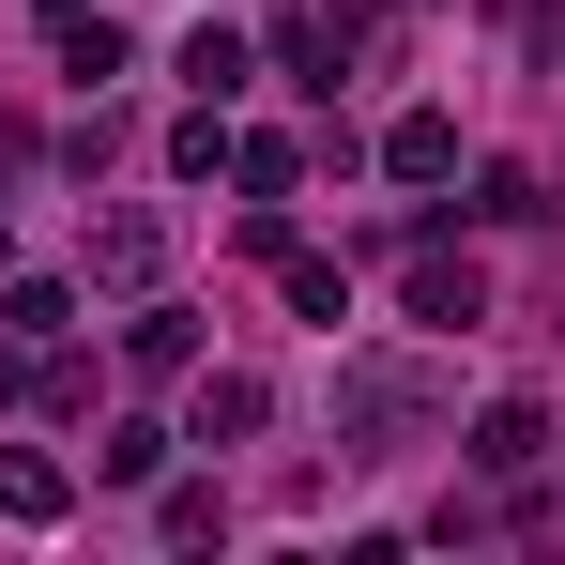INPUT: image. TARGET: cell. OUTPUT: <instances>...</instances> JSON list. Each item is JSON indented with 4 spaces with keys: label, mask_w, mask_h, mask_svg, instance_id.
<instances>
[{
    "label": "cell",
    "mask_w": 565,
    "mask_h": 565,
    "mask_svg": "<svg viewBox=\"0 0 565 565\" xmlns=\"http://www.w3.org/2000/svg\"><path fill=\"white\" fill-rule=\"evenodd\" d=\"M0 520H62V473H46V459H0Z\"/></svg>",
    "instance_id": "obj_11"
},
{
    "label": "cell",
    "mask_w": 565,
    "mask_h": 565,
    "mask_svg": "<svg viewBox=\"0 0 565 565\" xmlns=\"http://www.w3.org/2000/svg\"><path fill=\"white\" fill-rule=\"evenodd\" d=\"M428 413H444V382L413 367V352H367V367H337V444H352V459H397Z\"/></svg>",
    "instance_id": "obj_1"
},
{
    "label": "cell",
    "mask_w": 565,
    "mask_h": 565,
    "mask_svg": "<svg viewBox=\"0 0 565 565\" xmlns=\"http://www.w3.org/2000/svg\"><path fill=\"white\" fill-rule=\"evenodd\" d=\"M230 169H245V199H290V169H306V153H290V138H230Z\"/></svg>",
    "instance_id": "obj_12"
},
{
    "label": "cell",
    "mask_w": 565,
    "mask_h": 565,
    "mask_svg": "<svg viewBox=\"0 0 565 565\" xmlns=\"http://www.w3.org/2000/svg\"><path fill=\"white\" fill-rule=\"evenodd\" d=\"M382 169H397V184H444V169H459V122H444V107H413V122L382 138Z\"/></svg>",
    "instance_id": "obj_6"
},
{
    "label": "cell",
    "mask_w": 565,
    "mask_h": 565,
    "mask_svg": "<svg viewBox=\"0 0 565 565\" xmlns=\"http://www.w3.org/2000/svg\"><path fill=\"white\" fill-rule=\"evenodd\" d=\"M473 459H489V473H535V459H551V413H535V397H489V413H473Z\"/></svg>",
    "instance_id": "obj_2"
},
{
    "label": "cell",
    "mask_w": 565,
    "mask_h": 565,
    "mask_svg": "<svg viewBox=\"0 0 565 565\" xmlns=\"http://www.w3.org/2000/svg\"><path fill=\"white\" fill-rule=\"evenodd\" d=\"M93 473H107V489H138V473H169V428H153V413H122V428L93 444Z\"/></svg>",
    "instance_id": "obj_9"
},
{
    "label": "cell",
    "mask_w": 565,
    "mask_h": 565,
    "mask_svg": "<svg viewBox=\"0 0 565 565\" xmlns=\"http://www.w3.org/2000/svg\"><path fill=\"white\" fill-rule=\"evenodd\" d=\"M260 413H276L260 382H245V367H214V382H199V413H184V444H245Z\"/></svg>",
    "instance_id": "obj_5"
},
{
    "label": "cell",
    "mask_w": 565,
    "mask_h": 565,
    "mask_svg": "<svg viewBox=\"0 0 565 565\" xmlns=\"http://www.w3.org/2000/svg\"><path fill=\"white\" fill-rule=\"evenodd\" d=\"M276 276H290V306H306V321H337V306H352V276H337V260H306V245H276Z\"/></svg>",
    "instance_id": "obj_10"
},
{
    "label": "cell",
    "mask_w": 565,
    "mask_h": 565,
    "mask_svg": "<svg viewBox=\"0 0 565 565\" xmlns=\"http://www.w3.org/2000/svg\"><path fill=\"white\" fill-rule=\"evenodd\" d=\"M153 260H169L153 214H93V276H107V290H153Z\"/></svg>",
    "instance_id": "obj_3"
},
{
    "label": "cell",
    "mask_w": 565,
    "mask_h": 565,
    "mask_svg": "<svg viewBox=\"0 0 565 565\" xmlns=\"http://www.w3.org/2000/svg\"><path fill=\"white\" fill-rule=\"evenodd\" d=\"M413 321L473 337V321H489V276H473V260H413Z\"/></svg>",
    "instance_id": "obj_4"
},
{
    "label": "cell",
    "mask_w": 565,
    "mask_h": 565,
    "mask_svg": "<svg viewBox=\"0 0 565 565\" xmlns=\"http://www.w3.org/2000/svg\"><path fill=\"white\" fill-rule=\"evenodd\" d=\"M122 352H138V382H184V367H199V321L153 306V321H122Z\"/></svg>",
    "instance_id": "obj_8"
},
{
    "label": "cell",
    "mask_w": 565,
    "mask_h": 565,
    "mask_svg": "<svg viewBox=\"0 0 565 565\" xmlns=\"http://www.w3.org/2000/svg\"><path fill=\"white\" fill-rule=\"evenodd\" d=\"M245 77H260V62H245V31H184V93H199V107H230Z\"/></svg>",
    "instance_id": "obj_7"
}]
</instances>
